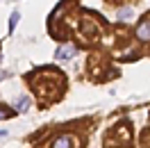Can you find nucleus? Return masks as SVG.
Masks as SVG:
<instances>
[{"mask_svg": "<svg viewBox=\"0 0 150 148\" xmlns=\"http://www.w3.org/2000/svg\"><path fill=\"white\" fill-rule=\"evenodd\" d=\"M16 112H11L9 107H5V105H0V121L2 119H9V116H14Z\"/></svg>", "mask_w": 150, "mask_h": 148, "instance_id": "obj_5", "label": "nucleus"}, {"mask_svg": "<svg viewBox=\"0 0 150 148\" xmlns=\"http://www.w3.org/2000/svg\"><path fill=\"white\" fill-rule=\"evenodd\" d=\"M50 148H80V139L71 134V132H64V134H57L52 139Z\"/></svg>", "mask_w": 150, "mask_h": 148, "instance_id": "obj_1", "label": "nucleus"}, {"mask_svg": "<svg viewBox=\"0 0 150 148\" xmlns=\"http://www.w3.org/2000/svg\"><path fill=\"white\" fill-rule=\"evenodd\" d=\"M18 18H21V14H18V11H14V14H11V18H9V32H14V28H16Z\"/></svg>", "mask_w": 150, "mask_h": 148, "instance_id": "obj_7", "label": "nucleus"}, {"mask_svg": "<svg viewBox=\"0 0 150 148\" xmlns=\"http://www.w3.org/2000/svg\"><path fill=\"white\" fill-rule=\"evenodd\" d=\"M2 137H7V130H0V139Z\"/></svg>", "mask_w": 150, "mask_h": 148, "instance_id": "obj_8", "label": "nucleus"}, {"mask_svg": "<svg viewBox=\"0 0 150 148\" xmlns=\"http://www.w3.org/2000/svg\"><path fill=\"white\" fill-rule=\"evenodd\" d=\"M55 57L59 59V62H68L71 57H75V46H73V43L59 46V48H57V53H55Z\"/></svg>", "mask_w": 150, "mask_h": 148, "instance_id": "obj_3", "label": "nucleus"}, {"mask_svg": "<svg viewBox=\"0 0 150 148\" xmlns=\"http://www.w3.org/2000/svg\"><path fill=\"white\" fill-rule=\"evenodd\" d=\"M28 107H30V98H28V96L16 98V102H14V110H16V112H28Z\"/></svg>", "mask_w": 150, "mask_h": 148, "instance_id": "obj_4", "label": "nucleus"}, {"mask_svg": "<svg viewBox=\"0 0 150 148\" xmlns=\"http://www.w3.org/2000/svg\"><path fill=\"white\" fill-rule=\"evenodd\" d=\"M118 18H121V21L132 18V9H130V7H121V9H118Z\"/></svg>", "mask_w": 150, "mask_h": 148, "instance_id": "obj_6", "label": "nucleus"}, {"mask_svg": "<svg viewBox=\"0 0 150 148\" xmlns=\"http://www.w3.org/2000/svg\"><path fill=\"white\" fill-rule=\"evenodd\" d=\"M134 34H137L139 41H150V18H148V16H146L143 21H139V25H137V30H134Z\"/></svg>", "mask_w": 150, "mask_h": 148, "instance_id": "obj_2", "label": "nucleus"}]
</instances>
